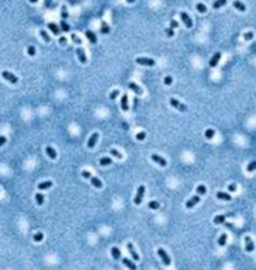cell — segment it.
<instances>
[{
  "mask_svg": "<svg viewBox=\"0 0 256 270\" xmlns=\"http://www.w3.org/2000/svg\"><path fill=\"white\" fill-rule=\"evenodd\" d=\"M35 201H37L38 205H42V204H44V196H42L41 193H37V194H35Z\"/></svg>",
  "mask_w": 256,
  "mask_h": 270,
  "instance_id": "30",
  "label": "cell"
},
{
  "mask_svg": "<svg viewBox=\"0 0 256 270\" xmlns=\"http://www.w3.org/2000/svg\"><path fill=\"white\" fill-rule=\"evenodd\" d=\"M199 201H200V196H199V194H196V196H193V197H191V198L186 202V207H187V208H193V207H194V205H196Z\"/></svg>",
  "mask_w": 256,
  "mask_h": 270,
  "instance_id": "13",
  "label": "cell"
},
{
  "mask_svg": "<svg viewBox=\"0 0 256 270\" xmlns=\"http://www.w3.org/2000/svg\"><path fill=\"white\" fill-rule=\"evenodd\" d=\"M169 103H170L172 107H174L176 110H179V111H182V113L187 111V107H186L183 103H180L177 99H170V100H169Z\"/></svg>",
  "mask_w": 256,
  "mask_h": 270,
  "instance_id": "1",
  "label": "cell"
},
{
  "mask_svg": "<svg viewBox=\"0 0 256 270\" xmlns=\"http://www.w3.org/2000/svg\"><path fill=\"white\" fill-rule=\"evenodd\" d=\"M110 155L116 156L117 159H122V155H121V153H120V152L117 151V149H114V148H113V149H110Z\"/></svg>",
  "mask_w": 256,
  "mask_h": 270,
  "instance_id": "35",
  "label": "cell"
},
{
  "mask_svg": "<svg viewBox=\"0 0 256 270\" xmlns=\"http://www.w3.org/2000/svg\"><path fill=\"white\" fill-rule=\"evenodd\" d=\"M76 53H78V58H79V61H80L82 63H86V62H87L86 53H85V51L82 49V47H79V48L76 49Z\"/></svg>",
  "mask_w": 256,
  "mask_h": 270,
  "instance_id": "14",
  "label": "cell"
},
{
  "mask_svg": "<svg viewBox=\"0 0 256 270\" xmlns=\"http://www.w3.org/2000/svg\"><path fill=\"white\" fill-rule=\"evenodd\" d=\"M228 190H229V191H235V190H237V184H235V183H231V184L228 186Z\"/></svg>",
  "mask_w": 256,
  "mask_h": 270,
  "instance_id": "48",
  "label": "cell"
},
{
  "mask_svg": "<svg viewBox=\"0 0 256 270\" xmlns=\"http://www.w3.org/2000/svg\"><path fill=\"white\" fill-rule=\"evenodd\" d=\"M205 191H207V188H205L204 184H200L199 187H197V194H199V196H201V194H205Z\"/></svg>",
  "mask_w": 256,
  "mask_h": 270,
  "instance_id": "36",
  "label": "cell"
},
{
  "mask_svg": "<svg viewBox=\"0 0 256 270\" xmlns=\"http://www.w3.org/2000/svg\"><path fill=\"white\" fill-rule=\"evenodd\" d=\"M135 62L138 65H144V66H154L155 65V61L151 58H137Z\"/></svg>",
  "mask_w": 256,
  "mask_h": 270,
  "instance_id": "5",
  "label": "cell"
},
{
  "mask_svg": "<svg viewBox=\"0 0 256 270\" xmlns=\"http://www.w3.org/2000/svg\"><path fill=\"white\" fill-rule=\"evenodd\" d=\"M145 136H146V134H145L144 131H141V132H138V134L135 135V138H137L138 141H144V139H145Z\"/></svg>",
  "mask_w": 256,
  "mask_h": 270,
  "instance_id": "39",
  "label": "cell"
},
{
  "mask_svg": "<svg viewBox=\"0 0 256 270\" xmlns=\"http://www.w3.org/2000/svg\"><path fill=\"white\" fill-rule=\"evenodd\" d=\"M180 18L183 20V23H184V25H186L187 28H191V27H193V21H191V18L188 17L187 13L182 11V13H180Z\"/></svg>",
  "mask_w": 256,
  "mask_h": 270,
  "instance_id": "8",
  "label": "cell"
},
{
  "mask_svg": "<svg viewBox=\"0 0 256 270\" xmlns=\"http://www.w3.org/2000/svg\"><path fill=\"white\" fill-rule=\"evenodd\" d=\"M82 176H83V177H86V179H90V177H92L90 172H87V170H83V172H82Z\"/></svg>",
  "mask_w": 256,
  "mask_h": 270,
  "instance_id": "47",
  "label": "cell"
},
{
  "mask_svg": "<svg viewBox=\"0 0 256 270\" xmlns=\"http://www.w3.org/2000/svg\"><path fill=\"white\" fill-rule=\"evenodd\" d=\"M111 256L116 259V260H118V259H121V251H120L118 248H111Z\"/></svg>",
  "mask_w": 256,
  "mask_h": 270,
  "instance_id": "21",
  "label": "cell"
},
{
  "mask_svg": "<svg viewBox=\"0 0 256 270\" xmlns=\"http://www.w3.org/2000/svg\"><path fill=\"white\" fill-rule=\"evenodd\" d=\"M243 38L246 39V41H251L252 38H253V33H251V31H248V33L243 34Z\"/></svg>",
  "mask_w": 256,
  "mask_h": 270,
  "instance_id": "42",
  "label": "cell"
},
{
  "mask_svg": "<svg viewBox=\"0 0 256 270\" xmlns=\"http://www.w3.org/2000/svg\"><path fill=\"white\" fill-rule=\"evenodd\" d=\"M158 255L160 256V259H162V262H163V265H165V266H170V265H172V260H170V257H169V255L165 252L162 248H159V249H158Z\"/></svg>",
  "mask_w": 256,
  "mask_h": 270,
  "instance_id": "2",
  "label": "cell"
},
{
  "mask_svg": "<svg viewBox=\"0 0 256 270\" xmlns=\"http://www.w3.org/2000/svg\"><path fill=\"white\" fill-rule=\"evenodd\" d=\"M225 218H227V215H217V217H214V224H222V222H225Z\"/></svg>",
  "mask_w": 256,
  "mask_h": 270,
  "instance_id": "26",
  "label": "cell"
},
{
  "mask_svg": "<svg viewBox=\"0 0 256 270\" xmlns=\"http://www.w3.org/2000/svg\"><path fill=\"white\" fill-rule=\"evenodd\" d=\"M204 135H205V138H207V139H211V138L215 135V131H214V130H211V128H208V130H205V134Z\"/></svg>",
  "mask_w": 256,
  "mask_h": 270,
  "instance_id": "32",
  "label": "cell"
},
{
  "mask_svg": "<svg viewBox=\"0 0 256 270\" xmlns=\"http://www.w3.org/2000/svg\"><path fill=\"white\" fill-rule=\"evenodd\" d=\"M220 59H221V52H215V53L213 55V58L210 59V66L215 68L217 66V63L220 62Z\"/></svg>",
  "mask_w": 256,
  "mask_h": 270,
  "instance_id": "11",
  "label": "cell"
},
{
  "mask_svg": "<svg viewBox=\"0 0 256 270\" xmlns=\"http://www.w3.org/2000/svg\"><path fill=\"white\" fill-rule=\"evenodd\" d=\"M127 248H128V251H130V255L132 256V260H139V255L137 253V251H135V248H134V245L130 242V243H127Z\"/></svg>",
  "mask_w": 256,
  "mask_h": 270,
  "instance_id": "10",
  "label": "cell"
},
{
  "mask_svg": "<svg viewBox=\"0 0 256 270\" xmlns=\"http://www.w3.org/2000/svg\"><path fill=\"white\" fill-rule=\"evenodd\" d=\"M253 170H256V160H252V162H249L248 163V166H246V172H253Z\"/></svg>",
  "mask_w": 256,
  "mask_h": 270,
  "instance_id": "28",
  "label": "cell"
},
{
  "mask_svg": "<svg viewBox=\"0 0 256 270\" xmlns=\"http://www.w3.org/2000/svg\"><path fill=\"white\" fill-rule=\"evenodd\" d=\"M72 39H73V41H75L76 44H80V38H79V37H78L76 34H72Z\"/></svg>",
  "mask_w": 256,
  "mask_h": 270,
  "instance_id": "46",
  "label": "cell"
},
{
  "mask_svg": "<svg viewBox=\"0 0 256 270\" xmlns=\"http://www.w3.org/2000/svg\"><path fill=\"white\" fill-rule=\"evenodd\" d=\"M27 52H28V55H30V56H34L35 52H37V49H35L34 45H30V47L27 48Z\"/></svg>",
  "mask_w": 256,
  "mask_h": 270,
  "instance_id": "37",
  "label": "cell"
},
{
  "mask_svg": "<svg viewBox=\"0 0 256 270\" xmlns=\"http://www.w3.org/2000/svg\"><path fill=\"white\" fill-rule=\"evenodd\" d=\"M148 207H149L151 210H158V208L160 207V204L158 201H149L148 202Z\"/></svg>",
  "mask_w": 256,
  "mask_h": 270,
  "instance_id": "33",
  "label": "cell"
},
{
  "mask_svg": "<svg viewBox=\"0 0 256 270\" xmlns=\"http://www.w3.org/2000/svg\"><path fill=\"white\" fill-rule=\"evenodd\" d=\"M217 198H218V200H224V201H229L232 197H231V194H228V193H225V191H218V193H217Z\"/></svg>",
  "mask_w": 256,
  "mask_h": 270,
  "instance_id": "16",
  "label": "cell"
},
{
  "mask_svg": "<svg viewBox=\"0 0 256 270\" xmlns=\"http://www.w3.org/2000/svg\"><path fill=\"white\" fill-rule=\"evenodd\" d=\"M118 94H120L118 90H113V92L110 93V99H111V100H114V99H116V97H117Z\"/></svg>",
  "mask_w": 256,
  "mask_h": 270,
  "instance_id": "43",
  "label": "cell"
},
{
  "mask_svg": "<svg viewBox=\"0 0 256 270\" xmlns=\"http://www.w3.org/2000/svg\"><path fill=\"white\" fill-rule=\"evenodd\" d=\"M99 163H100L102 166H107V165H111L113 160H111V158H102V159L99 160Z\"/></svg>",
  "mask_w": 256,
  "mask_h": 270,
  "instance_id": "25",
  "label": "cell"
},
{
  "mask_svg": "<svg viewBox=\"0 0 256 270\" xmlns=\"http://www.w3.org/2000/svg\"><path fill=\"white\" fill-rule=\"evenodd\" d=\"M42 239H44V235H42L41 232H37V234L34 235V241H35V242H41Z\"/></svg>",
  "mask_w": 256,
  "mask_h": 270,
  "instance_id": "40",
  "label": "cell"
},
{
  "mask_svg": "<svg viewBox=\"0 0 256 270\" xmlns=\"http://www.w3.org/2000/svg\"><path fill=\"white\" fill-rule=\"evenodd\" d=\"M59 42H61V44H65V42H66V38H65V37H62V38L59 39Z\"/></svg>",
  "mask_w": 256,
  "mask_h": 270,
  "instance_id": "52",
  "label": "cell"
},
{
  "mask_svg": "<svg viewBox=\"0 0 256 270\" xmlns=\"http://www.w3.org/2000/svg\"><path fill=\"white\" fill-rule=\"evenodd\" d=\"M255 249V245L252 242V238L251 236H245V251L246 252H252Z\"/></svg>",
  "mask_w": 256,
  "mask_h": 270,
  "instance_id": "9",
  "label": "cell"
},
{
  "mask_svg": "<svg viewBox=\"0 0 256 270\" xmlns=\"http://www.w3.org/2000/svg\"><path fill=\"white\" fill-rule=\"evenodd\" d=\"M151 159H152L154 162H156L158 165H160L162 168H165V166L168 165L166 159H165V158H162V156H160V155H158V153H154V155H151Z\"/></svg>",
  "mask_w": 256,
  "mask_h": 270,
  "instance_id": "6",
  "label": "cell"
},
{
  "mask_svg": "<svg viewBox=\"0 0 256 270\" xmlns=\"http://www.w3.org/2000/svg\"><path fill=\"white\" fill-rule=\"evenodd\" d=\"M39 34H41V37H42V39H44L45 42H51V37L48 35V33H47L45 30H41Z\"/></svg>",
  "mask_w": 256,
  "mask_h": 270,
  "instance_id": "27",
  "label": "cell"
},
{
  "mask_svg": "<svg viewBox=\"0 0 256 270\" xmlns=\"http://www.w3.org/2000/svg\"><path fill=\"white\" fill-rule=\"evenodd\" d=\"M144 194H145V186H139V187H138V191H137V196H135V198H134V204L139 205V204L142 202Z\"/></svg>",
  "mask_w": 256,
  "mask_h": 270,
  "instance_id": "4",
  "label": "cell"
},
{
  "mask_svg": "<svg viewBox=\"0 0 256 270\" xmlns=\"http://www.w3.org/2000/svg\"><path fill=\"white\" fill-rule=\"evenodd\" d=\"M128 87H130V89H131L134 93H137L138 96H141V94L144 93V90H142V89H141V87H139L135 82H130V83H128Z\"/></svg>",
  "mask_w": 256,
  "mask_h": 270,
  "instance_id": "12",
  "label": "cell"
},
{
  "mask_svg": "<svg viewBox=\"0 0 256 270\" xmlns=\"http://www.w3.org/2000/svg\"><path fill=\"white\" fill-rule=\"evenodd\" d=\"M49 187H52V182H49V180L42 182V183H39V184H38V188H39V190H48Z\"/></svg>",
  "mask_w": 256,
  "mask_h": 270,
  "instance_id": "24",
  "label": "cell"
},
{
  "mask_svg": "<svg viewBox=\"0 0 256 270\" xmlns=\"http://www.w3.org/2000/svg\"><path fill=\"white\" fill-rule=\"evenodd\" d=\"M97 139H99V134H97V132H93V134L90 135L89 141H87V148H89V149H93L94 145H96V142H97Z\"/></svg>",
  "mask_w": 256,
  "mask_h": 270,
  "instance_id": "7",
  "label": "cell"
},
{
  "mask_svg": "<svg viewBox=\"0 0 256 270\" xmlns=\"http://www.w3.org/2000/svg\"><path fill=\"white\" fill-rule=\"evenodd\" d=\"M48 28L52 31L53 35H59V27H58L55 23H49V24H48Z\"/></svg>",
  "mask_w": 256,
  "mask_h": 270,
  "instance_id": "23",
  "label": "cell"
},
{
  "mask_svg": "<svg viewBox=\"0 0 256 270\" xmlns=\"http://www.w3.org/2000/svg\"><path fill=\"white\" fill-rule=\"evenodd\" d=\"M225 4H227V0H218V1H214V3H213V7H214V9H220V7L225 6Z\"/></svg>",
  "mask_w": 256,
  "mask_h": 270,
  "instance_id": "29",
  "label": "cell"
},
{
  "mask_svg": "<svg viewBox=\"0 0 256 270\" xmlns=\"http://www.w3.org/2000/svg\"><path fill=\"white\" fill-rule=\"evenodd\" d=\"M177 25H179V23H177L176 20H172V21H170V28H172V30H173L174 27H177Z\"/></svg>",
  "mask_w": 256,
  "mask_h": 270,
  "instance_id": "50",
  "label": "cell"
},
{
  "mask_svg": "<svg viewBox=\"0 0 256 270\" xmlns=\"http://www.w3.org/2000/svg\"><path fill=\"white\" fill-rule=\"evenodd\" d=\"M128 108H130V107H128V96H127V94H122V97H121V110L127 113Z\"/></svg>",
  "mask_w": 256,
  "mask_h": 270,
  "instance_id": "15",
  "label": "cell"
},
{
  "mask_svg": "<svg viewBox=\"0 0 256 270\" xmlns=\"http://www.w3.org/2000/svg\"><path fill=\"white\" fill-rule=\"evenodd\" d=\"M172 82H173L172 76H166V78H165V84H166V86H169V84H172Z\"/></svg>",
  "mask_w": 256,
  "mask_h": 270,
  "instance_id": "45",
  "label": "cell"
},
{
  "mask_svg": "<svg viewBox=\"0 0 256 270\" xmlns=\"http://www.w3.org/2000/svg\"><path fill=\"white\" fill-rule=\"evenodd\" d=\"M122 263H124V266H127L130 270H137V265L132 262V260H130V259H122Z\"/></svg>",
  "mask_w": 256,
  "mask_h": 270,
  "instance_id": "17",
  "label": "cell"
},
{
  "mask_svg": "<svg viewBox=\"0 0 256 270\" xmlns=\"http://www.w3.org/2000/svg\"><path fill=\"white\" fill-rule=\"evenodd\" d=\"M232 4H234V7H235V9H238L239 11H245V10H246V6H245V4H243L242 1H238V0H235V1H234Z\"/></svg>",
  "mask_w": 256,
  "mask_h": 270,
  "instance_id": "22",
  "label": "cell"
},
{
  "mask_svg": "<svg viewBox=\"0 0 256 270\" xmlns=\"http://www.w3.org/2000/svg\"><path fill=\"white\" fill-rule=\"evenodd\" d=\"M100 30H102L103 34H108V31H110V28H108V25H107L106 23H103L102 24V28H100Z\"/></svg>",
  "mask_w": 256,
  "mask_h": 270,
  "instance_id": "41",
  "label": "cell"
},
{
  "mask_svg": "<svg viewBox=\"0 0 256 270\" xmlns=\"http://www.w3.org/2000/svg\"><path fill=\"white\" fill-rule=\"evenodd\" d=\"M90 183L94 186V187H97V188H102L103 187V182L99 179V177H94V176L90 177Z\"/></svg>",
  "mask_w": 256,
  "mask_h": 270,
  "instance_id": "19",
  "label": "cell"
},
{
  "mask_svg": "<svg viewBox=\"0 0 256 270\" xmlns=\"http://www.w3.org/2000/svg\"><path fill=\"white\" fill-rule=\"evenodd\" d=\"M45 152H47V155L51 158L52 160H55L56 159V151L52 148V146H47V149H45Z\"/></svg>",
  "mask_w": 256,
  "mask_h": 270,
  "instance_id": "20",
  "label": "cell"
},
{
  "mask_svg": "<svg viewBox=\"0 0 256 270\" xmlns=\"http://www.w3.org/2000/svg\"><path fill=\"white\" fill-rule=\"evenodd\" d=\"M225 243H227V235L222 234V235L218 238V246H224Z\"/></svg>",
  "mask_w": 256,
  "mask_h": 270,
  "instance_id": "34",
  "label": "cell"
},
{
  "mask_svg": "<svg viewBox=\"0 0 256 270\" xmlns=\"http://www.w3.org/2000/svg\"><path fill=\"white\" fill-rule=\"evenodd\" d=\"M62 17L66 18L68 17V13H66V6H62Z\"/></svg>",
  "mask_w": 256,
  "mask_h": 270,
  "instance_id": "49",
  "label": "cell"
},
{
  "mask_svg": "<svg viewBox=\"0 0 256 270\" xmlns=\"http://www.w3.org/2000/svg\"><path fill=\"white\" fill-rule=\"evenodd\" d=\"M61 28H62L65 33H68V31H69V24L65 21V20H63V21H61Z\"/></svg>",
  "mask_w": 256,
  "mask_h": 270,
  "instance_id": "38",
  "label": "cell"
},
{
  "mask_svg": "<svg viewBox=\"0 0 256 270\" xmlns=\"http://www.w3.org/2000/svg\"><path fill=\"white\" fill-rule=\"evenodd\" d=\"M1 76H3V79H6L7 82H10V83H13V84H16L18 82L17 76L13 75V73H10V72H7V70H3V72H1Z\"/></svg>",
  "mask_w": 256,
  "mask_h": 270,
  "instance_id": "3",
  "label": "cell"
},
{
  "mask_svg": "<svg viewBox=\"0 0 256 270\" xmlns=\"http://www.w3.org/2000/svg\"><path fill=\"white\" fill-rule=\"evenodd\" d=\"M6 142H7V138L4 135H0V146H3Z\"/></svg>",
  "mask_w": 256,
  "mask_h": 270,
  "instance_id": "44",
  "label": "cell"
},
{
  "mask_svg": "<svg viewBox=\"0 0 256 270\" xmlns=\"http://www.w3.org/2000/svg\"><path fill=\"white\" fill-rule=\"evenodd\" d=\"M85 34H86V37H87V39H89V41H90L92 44H96V42H97V37H96V34L93 33V31L87 30Z\"/></svg>",
  "mask_w": 256,
  "mask_h": 270,
  "instance_id": "18",
  "label": "cell"
},
{
  "mask_svg": "<svg viewBox=\"0 0 256 270\" xmlns=\"http://www.w3.org/2000/svg\"><path fill=\"white\" fill-rule=\"evenodd\" d=\"M165 33H166V35H168V37H173V35H174V33H173V30H172V28H168Z\"/></svg>",
  "mask_w": 256,
  "mask_h": 270,
  "instance_id": "51",
  "label": "cell"
},
{
  "mask_svg": "<svg viewBox=\"0 0 256 270\" xmlns=\"http://www.w3.org/2000/svg\"><path fill=\"white\" fill-rule=\"evenodd\" d=\"M196 7H197V10H199L200 13H205V11H207V6H205L204 3H197Z\"/></svg>",
  "mask_w": 256,
  "mask_h": 270,
  "instance_id": "31",
  "label": "cell"
}]
</instances>
